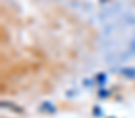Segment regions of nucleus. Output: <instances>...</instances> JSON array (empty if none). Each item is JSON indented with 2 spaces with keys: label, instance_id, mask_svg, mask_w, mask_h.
I'll list each match as a JSON object with an SVG mask.
<instances>
[]
</instances>
